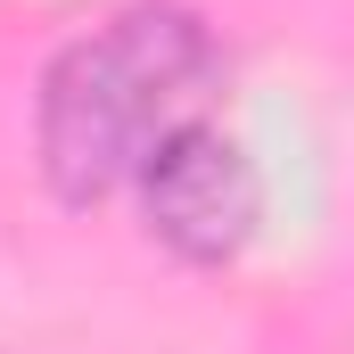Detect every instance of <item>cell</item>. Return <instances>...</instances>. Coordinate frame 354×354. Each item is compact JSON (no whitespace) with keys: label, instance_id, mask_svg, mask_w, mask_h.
I'll use <instances>...</instances> for the list:
<instances>
[{"label":"cell","instance_id":"obj_1","mask_svg":"<svg viewBox=\"0 0 354 354\" xmlns=\"http://www.w3.org/2000/svg\"><path fill=\"white\" fill-rule=\"evenodd\" d=\"M223 75L231 66H223L206 17H189L174 0L99 17L41 66L33 140H41L50 189L66 206H99V198L132 189L174 132L223 107Z\"/></svg>","mask_w":354,"mask_h":354},{"label":"cell","instance_id":"obj_2","mask_svg":"<svg viewBox=\"0 0 354 354\" xmlns=\"http://www.w3.org/2000/svg\"><path fill=\"white\" fill-rule=\"evenodd\" d=\"M140 214H149V239H165L181 264H231L256 223H264V181H256V157L239 149V132H223L214 115L174 132L149 174L132 181Z\"/></svg>","mask_w":354,"mask_h":354}]
</instances>
